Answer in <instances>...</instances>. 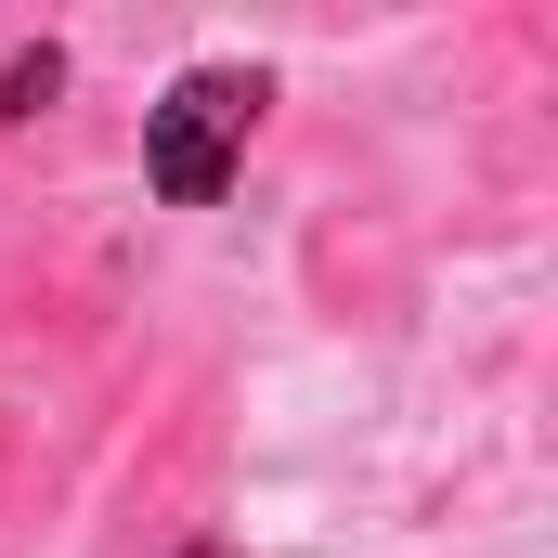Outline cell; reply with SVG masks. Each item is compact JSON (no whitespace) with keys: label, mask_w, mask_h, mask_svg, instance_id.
Wrapping results in <instances>:
<instances>
[{"label":"cell","mask_w":558,"mask_h":558,"mask_svg":"<svg viewBox=\"0 0 558 558\" xmlns=\"http://www.w3.org/2000/svg\"><path fill=\"white\" fill-rule=\"evenodd\" d=\"M182 558H234V546H182Z\"/></svg>","instance_id":"obj_3"},{"label":"cell","mask_w":558,"mask_h":558,"mask_svg":"<svg viewBox=\"0 0 558 558\" xmlns=\"http://www.w3.org/2000/svg\"><path fill=\"white\" fill-rule=\"evenodd\" d=\"M260 105H274L260 65H195V78H169V105L143 118V182H156L169 208H208V195L234 182L247 131H260Z\"/></svg>","instance_id":"obj_1"},{"label":"cell","mask_w":558,"mask_h":558,"mask_svg":"<svg viewBox=\"0 0 558 558\" xmlns=\"http://www.w3.org/2000/svg\"><path fill=\"white\" fill-rule=\"evenodd\" d=\"M52 92H65V52H52V39H39V52H13V78H0V118H13V131H26V118H39V105H52Z\"/></svg>","instance_id":"obj_2"}]
</instances>
